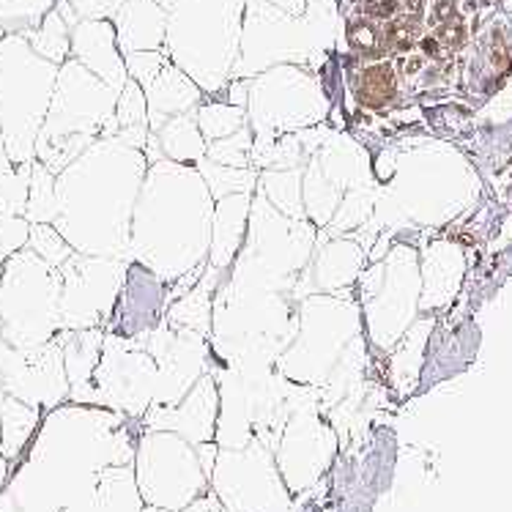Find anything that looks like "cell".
I'll return each instance as SVG.
<instances>
[{"instance_id": "5b68a950", "label": "cell", "mask_w": 512, "mask_h": 512, "mask_svg": "<svg viewBox=\"0 0 512 512\" xmlns=\"http://www.w3.org/2000/svg\"><path fill=\"white\" fill-rule=\"evenodd\" d=\"M365 9L370 17H389L395 9V0H365Z\"/></svg>"}, {"instance_id": "7a4b0ae2", "label": "cell", "mask_w": 512, "mask_h": 512, "mask_svg": "<svg viewBox=\"0 0 512 512\" xmlns=\"http://www.w3.org/2000/svg\"><path fill=\"white\" fill-rule=\"evenodd\" d=\"M118 31H121V44L126 50H135L143 44L162 42L165 31V14L162 6L154 0H129L124 9L118 11Z\"/></svg>"}, {"instance_id": "3957f363", "label": "cell", "mask_w": 512, "mask_h": 512, "mask_svg": "<svg viewBox=\"0 0 512 512\" xmlns=\"http://www.w3.org/2000/svg\"><path fill=\"white\" fill-rule=\"evenodd\" d=\"M55 0H0V31L25 33L39 28Z\"/></svg>"}, {"instance_id": "6da1fadb", "label": "cell", "mask_w": 512, "mask_h": 512, "mask_svg": "<svg viewBox=\"0 0 512 512\" xmlns=\"http://www.w3.org/2000/svg\"><path fill=\"white\" fill-rule=\"evenodd\" d=\"M244 0H178L170 17V47L178 61L203 63L236 53Z\"/></svg>"}, {"instance_id": "277c9868", "label": "cell", "mask_w": 512, "mask_h": 512, "mask_svg": "<svg viewBox=\"0 0 512 512\" xmlns=\"http://www.w3.org/2000/svg\"><path fill=\"white\" fill-rule=\"evenodd\" d=\"M395 91V74L384 63L367 66L359 77V102L367 107H381Z\"/></svg>"}, {"instance_id": "8992f818", "label": "cell", "mask_w": 512, "mask_h": 512, "mask_svg": "<svg viewBox=\"0 0 512 512\" xmlns=\"http://www.w3.org/2000/svg\"><path fill=\"white\" fill-rule=\"evenodd\" d=\"M274 3H280V6L288 11H302L304 0H274Z\"/></svg>"}]
</instances>
